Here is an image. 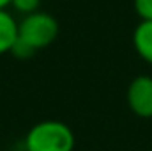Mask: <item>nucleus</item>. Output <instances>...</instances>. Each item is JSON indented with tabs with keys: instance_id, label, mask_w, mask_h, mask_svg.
I'll return each instance as SVG.
<instances>
[{
	"instance_id": "f257e3e1",
	"label": "nucleus",
	"mask_w": 152,
	"mask_h": 151,
	"mask_svg": "<svg viewBox=\"0 0 152 151\" xmlns=\"http://www.w3.org/2000/svg\"><path fill=\"white\" fill-rule=\"evenodd\" d=\"M75 132L67 123L58 119H44L27 132L23 151H75Z\"/></svg>"
},
{
	"instance_id": "f03ea898",
	"label": "nucleus",
	"mask_w": 152,
	"mask_h": 151,
	"mask_svg": "<svg viewBox=\"0 0 152 151\" xmlns=\"http://www.w3.org/2000/svg\"><path fill=\"white\" fill-rule=\"evenodd\" d=\"M58 36V21L50 13L37 11L18 21V39L32 46L36 52L50 46Z\"/></svg>"
},
{
	"instance_id": "7ed1b4c3",
	"label": "nucleus",
	"mask_w": 152,
	"mask_h": 151,
	"mask_svg": "<svg viewBox=\"0 0 152 151\" xmlns=\"http://www.w3.org/2000/svg\"><path fill=\"white\" fill-rule=\"evenodd\" d=\"M126 101L129 110L142 117L151 119L152 117V76L151 75H138L134 76L126 91Z\"/></svg>"
},
{
	"instance_id": "20e7f679",
	"label": "nucleus",
	"mask_w": 152,
	"mask_h": 151,
	"mask_svg": "<svg viewBox=\"0 0 152 151\" xmlns=\"http://www.w3.org/2000/svg\"><path fill=\"white\" fill-rule=\"evenodd\" d=\"M133 48L142 61L152 64V21L140 20L133 30Z\"/></svg>"
},
{
	"instance_id": "39448f33",
	"label": "nucleus",
	"mask_w": 152,
	"mask_h": 151,
	"mask_svg": "<svg viewBox=\"0 0 152 151\" xmlns=\"http://www.w3.org/2000/svg\"><path fill=\"white\" fill-rule=\"evenodd\" d=\"M18 41V21L7 9H0V55L11 53Z\"/></svg>"
},
{
	"instance_id": "423d86ee",
	"label": "nucleus",
	"mask_w": 152,
	"mask_h": 151,
	"mask_svg": "<svg viewBox=\"0 0 152 151\" xmlns=\"http://www.w3.org/2000/svg\"><path fill=\"white\" fill-rule=\"evenodd\" d=\"M11 7L16 13L27 16V14L37 13L41 7V0H11Z\"/></svg>"
},
{
	"instance_id": "0eeeda50",
	"label": "nucleus",
	"mask_w": 152,
	"mask_h": 151,
	"mask_svg": "<svg viewBox=\"0 0 152 151\" xmlns=\"http://www.w3.org/2000/svg\"><path fill=\"white\" fill-rule=\"evenodd\" d=\"M133 7L140 20L152 21V0H133Z\"/></svg>"
},
{
	"instance_id": "6e6552de",
	"label": "nucleus",
	"mask_w": 152,
	"mask_h": 151,
	"mask_svg": "<svg viewBox=\"0 0 152 151\" xmlns=\"http://www.w3.org/2000/svg\"><path fill=\"white\" fill-rule=\"evenodd\" d=\"M11 53H12L16 59H30V57H34L36 50H34L32 46H28L27 43H23L21 39H18V41L14 43V46H12Z\"/></svg>"
},
{
	"instance_id": "1a4fd4ad",
	"label": "nucleus",
	"mask_w": 152,
	"mask_h": 151,
	"mask_svg": "<svg viewBox=\"0 0 152 151\" xmlns=\"http://www.w3.org/2000/svg\"><path fill=\"white\" fill-rule=\"evenodd\" d=\"M11 7V0H0V9H7Z\"/></svg>"
}]
</instances>
